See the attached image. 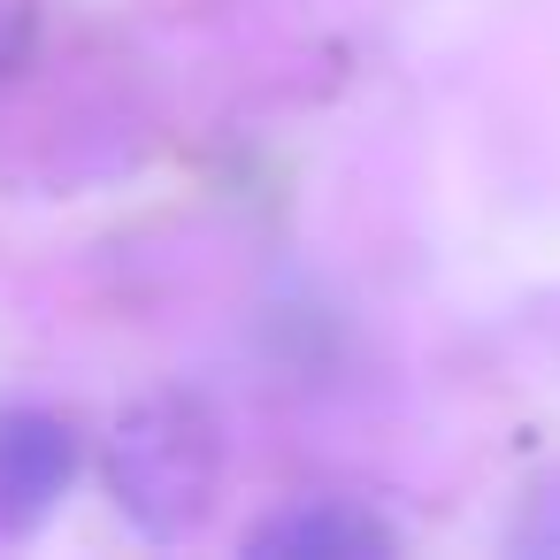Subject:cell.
Segmentation results:
<instances>
[{
    "mask_svg": "<svg viewBox=\"0 0 560 560\" xmlns=\"http://www.w3.org/2000/svg\"><path fill=\"white\" fill-rule=\"evenodd\" d=\"M223 438L192 399H147L108 438V499L139 537H192L215 514Z\"/></svg>",
    "mask_w": 560,
    "mask_h": 560,
    "instance_id": "obj_1",
    "label": "cell"
},
{
    "mask_svg": "<svg viewBox=\"0 0 560 560\" xmlns=\"http://www.w3.org/2000/svg\"><path fill=\"white\" fill-rule=\"evenodd\" d=\"M78 430L47 407H0V529H32L78 483Z\"/></svg>",
    "mask_w": 560,
    "mask_h": 560,
    "instance_id": "obj_2",
    "label": "cell"
},
{
    "mask_svg": "<svg viewBox=\"0 0 560 560\" xmlns=\"http://www.w3.org/2000/svg\"><path fill=\"white\" fill-rule=\"evenodd\" d=\"M392 545L399 537L353 499H300L246 537L254 560H361V552H392Z\"/></svg>",
    "mask_w": 560,
    "mask_h": 560,
    "instance_id": "obj_3",
    "label": "cell"
},
{
    "mask_svg": "<svg viewBox=\"0 0 560 560\" xmlns=\"http://www.w3.org/2000/svg\"><path fill=\"white\" fill-rule=\"evenodd\" d=\"M514 545H522V552H537V545H545V552H560V476H552V483H537L529 522L514 529Z\"/></svg>",
    "mask_w": 560,
    "mask_h": 560,
    "instance_id": "obj_4",
    "label": "cell"
}]
</instances>
